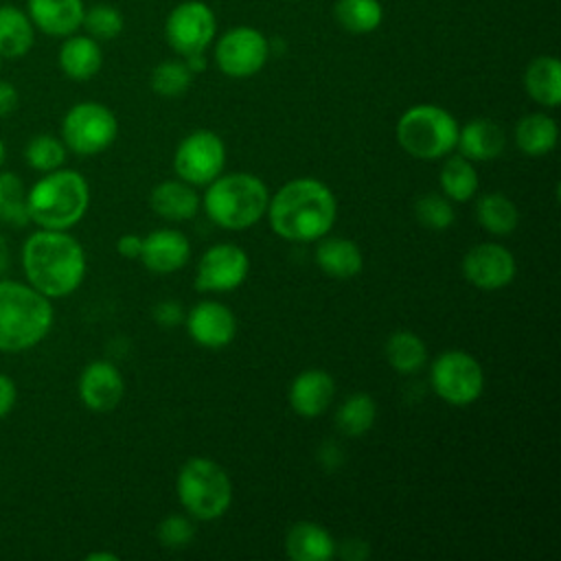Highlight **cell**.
<instances>
[{
	"label": "cell",
	"instance_id": "obj_36",
	"mask_svg": "<svg viewBox=\"0 0 561 561\" xmlns=\"http://www.w3.org/2000/svg\"><path fill=\"white\" fill-rule=\"evenodd\" d=\"M81 26L88 31V35L96 42H107L121 35L123 31V15L112 4H94L83 11Z\"/></svg>",
	"mask_w": 561,
	"mask_h": 561
},
{
	"label": "cell",
	"instance_id": "obj_22",
	"mask_svg": "<svg viewBox=\"0 0 561 561\" xmlns=\"http://www.w3.org/2000/svg\"><path fill=\"white\" fill-rule=\"evenodd\" d=\"M103 64V53L90 35H68L59 48V68L75 81L92 79Z\"/></svg>",
	"mask_w": 561,
	"mask_h": 561
},
{
	"label": "cell",
	"instance_id": "obj_17",
	"mask_svg": "<svg viewBox=\"0 0 561 561\" xmlns=\"http://www.w3.org/2000/svg\"><path fill=\"white\" fill-rule=\"evenodd\" d=\"M191 243L180 230H153L142 239L140 261L147 270L158 274H171L188 263Z\"/></svg>",
	"mask_w": 561,
	"mask_h": 561
},
{
	"label": "cell",
	"instance_id": "obj_12",
	"mask_svg": "<svg viewBox=\"0 0 561 561\" xmlns=\"http://www.w3.org/2000/svg\"><path fill=\"white\" fill-rule=\"evenodd\" d=\"M215 15L208 4L199 0H188L178 4L164 24V35L169 46L188 57L195 53H204L210 39L215 37Z\"/></svg>",
	"mask_w": 561,
	"mask_h": 561
},
{
	"label": "cell",
	"instance_id": "obj_16",
	"mask_svg": "<svg viewBox=\"0 0 561 561\" xmlns=\"http://www.w3.org/2000/svg\"><path fill=\"white\" fill-rule=\"evenodd\" d=\"M125 394L121 370L105 359L90 362L79 375V397L85 408L94 412L114 410Z\"/></svg>",
	"mask_w": 561,
	"mask_h": 561
},
{
	"label": "cell",
	"instance_id": "obj_31",
	"mask_svg": "<svg viewBox=\"0 0 561 561\" xmlns=\"http://www.w3.org/2000/svg\"><path fill=\"white\" fill-rule=\"evenodd\" d=\"M377 419V405L370 394L357 392L342 401L335 412V425L344 436H362L366 434Z\"/></svg>",
	"mask_w": 561,
	"mask_h": 561
},
{
	"label": "cell",
	"instance_id": "obj_39",
	"mask_svg": "<svg viewBox=\"0 0 561 561\" xmlns=\"http://www.w3.org/2000/svg\"><path fill=\"white\" fill-rule=\"evenodd\" d=\"M184 316L186 313L182 311V307L178 302H173V300H162V302H158L153 307V318L162 327H175V324H180L184 320Z\"/></svg>",
	"mask_w": 561,
	"mask_h": 561
},
{
	"label": "cell",
	"instance_id": "obj_43",
	"mask_svg": "<svg viewBox=\"0 0 561 561\" xmlns=\"http://www.w3.org/2000/svg\"><path fill=\"white\" fill-rule=\"evenodd\" d=\"M9 267V248H7V241L4 237L0 234V274Z\"/></svg>",
	"mask_w": 561,
	"mask_h": 561
},
{
	"label": "cell",
	"instance_id": "obj_44",
	"mask_svg": "<svg viewBox=\"0 0 561 561\" xmlns=\"http://www.w3.org/2000/svg\"><path fill=\"white\" fill-rule=\"evenodd\" d=\"M118 557L116 554H112V552H90L88 557H85V561H116Z\"/></svg>",
	"mask_w": 561,
	"mask_h": 561
},
{
	"label": "cell",
	"instance_id": "obj_3",
	"mask_svg": "<svg viewBox=\"0 0 561 561\" xmlns=\"http://www.w3.org/2000/svg\"><path fill=\"white\" fill-rule=\"evenodd\" d=\"M50 298L18 280H0V351L22 353L37 346L50 331Z\"/></svg>",
	"mask_w": 561,
	"mask_h": 561
},
{
	"label": "cell",
	"instance_id": "obj_34",
	"mask_svg": "<svg viewBox=\"0 0 561 561\" xmlns=\"http://www.w3.org/2000/svg\"><path fill=\"white\" fill-rule=\"evenodd\" d=\"M24 160L39 173L55 171L66 162V145L53 134H37L24 147Z\"/></svg>",
	"mask_w": 561,
	"mask_h": 561
},
{
	"label": "cell",
	"instance_id": "obj_32",
	"mask_svg": "<svg viewBox=\"0 0 561 561\" xmlns=\"http://www.w3.org/2000/svg\"><path fill=\"white\" fill-rule=\"evenodd\" d=\"M0 224L24 228L31 224L26 206V186L13 171H0Z\"/></svg>",
	"mask_w": 561,
	"mask_h": 561
},
{
	"label": "cell",
	"instance_id": "obj_35",
	"mask_svg": "<svg viewBox=\"0 0 561 561\" xmlns=\"http://www.w3.org/2000/svg\"><path fill=\"white\" fill-rule=\"evenodd\" d=\"M193 72L184 61H162L151 72V90L160 96H180L188 90Z\"/></svg>",
	"mask_w": 561,
	"mask_h": 561
},
{
	"label": "cell",
	"instance_id": "obj_27",
	"mask_svg": "<svg viewBox=\"0 0 561 561\" xmlns=\"http://www.w3.org/2000/svg\"><path fill=\"white\" fill-rule=\"evenodd\" d=\"M557 138H559L557 121L541 112L528 114L519 118V123L515 125V142L519 151H524L526 156H546L548 151L554 149Z\"/></svg>",
	"mask_w": 561,
	"mask_h": 561
},
{
	"label": "cell",
	"instance_id": "obj_9",
	"mask_svg": "<svg viewBox=\"0 0 561 561\" xmlns=\"http://www.w3.org/2000/svg\"><path fill=\"white\" fill-rule=\"evenodd\" d=\"M430 381L434 392L449 405H469L482 394L484 373L473 355L449 348L432 362Z\"/></svg>",
	"mask_w": 561,
	"mask_h": 561
},
{
	"label": "cell",
	"instance_id": "obj_8",
	"mask_svg": "<svg viewBox=\"0 0 561 561\" xmlns=\"http://www.w3.org/2000/svg\"><path fill=\"white\" fill-rule=\"evenodd\" d=\"M118 134L116 116L110 107L96 101L72 105L61 121V140L66 149L79 156H94L105 151Z\"/></svg>",
	"mask_w": 561,
	"mask_h": 561
},
{
	"label": "cell",
	"instance_id": "obj_19",
	"mask_svg": "<svg viewBox=\"0 0 561 561\" xmlns=\"http://www.w3.org/2000/svg\"><path fill=\"white\" fill-rule=\"evenodd\" d=\"M83 0H28L26 13L35 28L53 37L72 35L83 20Z\"/></svg>",
	"mask_w": 561,
	"mask_h": 561
},
{
	"label": "cell",
	"instance_id": "obj_10",
	"mask_svg": "<svg viewBox=\"0 0 561 561\" xmlns=\"http://www.w3.org/2000/svg\"><path fill=\"white\" fill-rule=\"evenodd\" d=\"M226 164V145L224 140L208 129H197L188 134L175 149L173 169L186 184H210L221 175Z\"/></svg>",
	"mask_w": 561,
	"mask_h": 561
},
{
	"label": "cell",
	"instance_id": "obj_38",
	"mask_svg": "<svg viewBox=\"0 0 561 561\" xmlns=\"http://www.w3.org/2000/svg\"><path fill=\"white\" fill-rule=\"evenodd\" d=\"M195 537V526L184 515H169L158 524V539L164 548L180 550L186 548Z\"/></svg>",
	"mask_w": 561,
	"mask_h": 561
},
{
	"label": "cell",
	"instance_id": "obj_21",
	"mask_svg": "<svg viewBox=\"0 0 561 561\" xmlns=\"http://www.w3.org/2000/svg\"><path fill=\"white\" fill-rule=\"evenodd\" d=\"M285 550L294 561H329L335 554V541L327 528L305 519L289 526Z\"/></svg>",
	"mask_w": 561,
	"mask_h": 561
},
{
	"label": "cell",
	"instance_id": "obj_13",
	"mask_svg": "<svg viewBox=\"0 0 561 561\" xmlns=\"http://www.w3.org/2000/svg\"><path fill=\"white\" fill-rule=\"evenodd\" d=\"M250 270V259L243 248L234 243H217L208 248L195 274V289L199 291H232L237 289Z\"/></svg>",
	"mask_w": 561,
	"mask_h": 561
},
{
	"label": "cell",
	"instance_id": "obj_42",
	"mask_svg": "<svg viewBox=\"0 0 561 561\" xmlns=\"http://www.w3.org/2000/svg\"><path fill=\"white\" fill-rule=\"evenodd\" d=\"M116 250L121 256L125 259H140V250H142V239L138 234H123L116 241Z\"/></svg>",
	"mask_w": 561,
	"mask_h": 561
},
{
	"label": "cell",
	"instance_id": "obj_29",
	"mask_svg": "<svg viewBox=\"0 0 561 561\" xmlns=\"http://www.w3.org/2000/svg\"><path fill=\"white\" fill-rule=\"evenodd\" d=\"M476 217L491 234H511L517 228V206L502 193H486L476 202Z\"/></svg>",
	"mask_w": 561,
	"mask_h": 561
},
{
	"label": "cell",
	"instance_id": "obj_5",
	"mask_svg": "<svg viewBox=\"0 0 561 561\" xmlns=\"http://www.w3.org/2000/svg\"><path fill=\"white\" fill-rule=\"evenodd\" d=\"M270 204V191L252 173L217 175L204 193L206 215L221 228L245 230L254 226Z\"/></svg>",
	"mask_w": 561,
	"mask_h": 561
},
{
	"label": "cell",
	"instance_id": "obj_20",
	"mask_svg": "<svg viewBox=\"0 0 561 561\" xmlns=\"http://www.w3.org/2000/svg\"><path fill=\"white\" fill-rule=\"evenodd\" d=\"M504 131L502 127L491 118H473L462 129H458V142L460 156H465L471 162H486L502 153L504 149Z\"/></svg>",
	"mask_w": 561,
	"mask_h": 561
},
{
	"label": "cell",
	"instance_id": "obj_26",
	"mask_svg": "<svg viewBox=\"0 0 561 561\" xmlns=\"http://www.w3.org/2000/svg\"><path fill=\"white\" fill-rule=\"evenodd\" d=\"M35 39V26L26 11L15 4H0V57L26 55Z\"/></svg>",
	"mask_w": 561,
	"mask_h": 561
},
{
	"label": "cell",
	"instance_id": "obj_24",
	"mask_svg": "<svg viewBox=\"0 0 561 561\" xmlns=\"http://www.w3.org/2000/svg\"><path fill=\"white\" fill-rule=\"evenodd\" d=\"M316 263L331 278H353L355 274H359L364 259L355 241L344 237H331L318 243Z\"/></svg>",
	"mask_w": 561,
	"mask_h": 561
},
{
	"label": "cell",
	"instance_id": "obj_11",
	"mask_svg": "<svg viewBox=\"0 0 561 561\" xmlns=\"http://www.w3.org/2000/svg\"><path fill=\"white\" fill-rule=\"evenodd\" d=\"M270 57L265 35L252 26H237L228 31L215 46V61L228 77L243 79L256 75Z\"/></svg>",
	"mask_w": 561,
	"mask_h": 561
},
{
	"label": "cell",
	"instance_id": "obj_2",
	"mask_svg": "<svg viewBox=\"0 0 561 561\" xmlns=\"http://www.w3.org/2000/svg\"><path fill=\"white\" fill-rule=\"evenodd\" d=\"M272 230L287 241L322 239L335 224L333 191L313 178H298L278 188L267 204Z\"/></svg>",
	"mask_w": 561,
	"mask_h": 561
},
{
	"label": "cell",
	"instance_id": "obj_25",
	"mask_svg": "<svg viewBox=\"0 0 561 561\" xmlns=\"http://www.w3.org/2000/svg\"><path fill=\"white\" fill-rule=\"evenodd\" d=\"M524 88L533 101L557 107L561 103V64L557 57L541 55L524 72Z\"/></svg>",
	"mask_w": 561,
	"mask_h": 561
},
{
	"label": "cell",
	"instance_id": "obj_6",
	"mask_svg": "<svg viewBox=\"0 0 561 561\" xmlns=\"http://www.w3.org/2000/svg\"><path fill=\"white\" fill-rule=\"evenodd\" d=\"M175 489L186 513L202 522L221 517L232 504V482L226 469L204 456L182 465Z\"/></svg>",
	"mask_w": 561,
	"mask_h": 561
},
{
	"label": "cell",
	"instance_id": "obj_28",
	"mask_svg": "<svg viewBox=\"0 0 561 561\" xmlns=\"http://www.w3.org/2000/svg\"><path fill=\"white\" fill-rule=\"evenodd\" d=\"M388 364L401 375H414L427 359L425 342L412 331H394L383 346Z\"/></svg>",
	"mask_w": 561,
	"mask_h": 561
},
{
	"label": "cell",
	"instance_id": "obj_15",
	"mask_svg": "<svg viewBox=\"0 0 561 561\" xmlns=\"http://www.w3.org/2000/svg\"><path fill=\"white\" fill-rule=\"evenodd\" d=\"M186 331L188 335L206 348H224L234 340L237 320L234 313L215 300L197 302L186 316Z\"/></svg>",
	"mask_w": 561,
	"mask_h": 561
},
{
	"label": "cell",
	"instance_id": "obj_14",
	"mask_svg": "<svg viewBox=\"0 0 561 561\" xmlns=\"http://www.w3.org/2000/svg\"><path fill=\"white\" fill-rule=\"evenodd\" d=\"M515 272L517 265L513 252L500 243H478L462 259L465 278L486 291L511 285Z\"/></svg>",
	"mask_w": 561,
	"mask_h": 561
},
{
	"label": "cell",
	"instance_id": "obj_7",
	"mask_svg": "<svg viewBox=\"0 0 561 561\" xmlns=\"http://www.w3.org/2000/svg\"><path fill=\"white\" fill-rule=\"evenodd\" d=\"M456 118L438 105H414L397 121V142L405 153L419 160L449 156L458 142Z\"/></svg>",
	"mask_w": 561,
	"mask_h": 561
},
{
	"label": "cell",
	"instance_id": "obj_41",
	"mask_svg": "<svg viewBox=\"0 0 561 561\" xmlns=\"http://www.w3.org/2000/svg\"><path fill=\"white\" fill-rule=\"evenodd\" d=\"M18 103H20V96H18L15 85L0 79V118L13 114L15 107H18Z\"/></svg>",
	"mask_w": 561,
	"mask_h": 561
},
{
	"label": "cell",
	"instance_id": "obj_4",
	"mask_svg": "<svg viewBox=\"0 0 561 561\" xmlns=\"http://www.w3.org/2000/svg\"><path fill=\"white\" fill-rule=\"evenodd\" d=\"M88 204V182L75 169L48 171L26 191L28 219L46 230L72 228L83 219Z\"/></svg>",
	"mask_w": 561,
	"mask_h": 561
},
{
	"label": "cell",
	"instance_id": "obj_30",
	"mask_svg": "<svg viewBox=\"0 0 561 561\" xmlns=\"http://www.w3.org/2000/svg\"><path fill=\"white\" fill-rule=\"evenodd\" d=\"M440 188L447 199L469 202L478 191V171L465 156H451L440 169Z\"/></svg>",
	"mask_w": 561,
	"mask_h": 561
},
{
	"label": "cell",
	"instance_id": "obj_45",
	"mask_svg": "<svg viewBox=\"0 0 561 561\" xmlns=\"http://www.w3.org/2000/svg\"><path fill=\"white\" fill-rule=\"evenodd\" d=\"M2 162H4V142L0 140V167H2Z\"/></svg>",
	"mask_w": 561,
	"mask_h": 561
},
{
	"label": "cell",
	"instance_id": "obj_40",
	"mask_svg": "<svg viewBox=\"0 0 561 561\" xmlns=\"http://www.w3.org/2000/svg\"><path fill=\"white\" fill-rule=\"evenodd\" d=\"M18 399V390H15V381L9 375L0 373V419H4Z\"/></svg>",
	"mask_w": 561,
	"mask_h": 561
},
{
	"label": "cell",
	"instance_id": "obj_37",
	"mask_svg": "<svg viewBox=\"0 0 561 561\" xmlns=\"http://www.w3.org/2000/svg\"><path fill=\"white\" fill-rule=\"evenodd\" d=\"M414 215L419 224L427 230H447L456 219L451 202L438 193H427L419 197L414 204Z\"/></svg>",
	"mask_w": 561,
	"mask_h": 561
},
{
	"label": "cell",
	"instance_id": "obj_33",
	"mask_svg": "<svg viewBox=\"0 0 561 561\" xmlns=\"http://www.w3.org/2000/svg\"><path fill=\"white\" fill-rule=\"evenodd\" d=\"M333 13L340 26L351 33H373L383 18L379 0H337Z\"/></svg>",
	"mask_w": 561,
	"mask_h": 561
},
{
	"label": "cell",
	"instance_id": "obj_18",
	"mask_svg": "<svg viewBox=\"0 0 561 561\" xmlns=\"http://www.w3.org/2000/svg\"><path fill=\"white\" fill-rule=\"evenodd\" d=\"M335 383L333 377L320 368L302 370L289 386V405L305 419L320 416L333 401Z\"/></svg>",
	"mask_w": 561,
	"mask_h": 561
},
{
	"label": "cell",
	"instance_id": "obj_1",
	"mask_svg": "<svg viewBox=\"0 0 561 561\" xmlns=\"http://www.w3.org/2000/svg\"><path fill=\"white\" fill-rule=\"evenodd\" d=\"M22 270L46 298L72 294L85 276V252L66 230L39 228L22 245Z\"/></svg>",
	"mask_w": 561,
	"mask_h": 561
},
{
	"label": "cell",
	"instance_id": "obj_23",
	"mask_svg": "<svg viewBox=\"0 0 561 561\" xmlns=\"http://www.w3.org/2000/svg\"><path fill=\"white\" fill-rule=\"evenodd\" d=\"M149 204H151L153 213L160 215L162 219L186 221V219L195 217L199 197L191 188V184L167 180V182H160L158 186H153V191L149 195Z\"/></svg>",
	"mask_w": 561,
	"mask_h": 561
},
{
	"label": "cell",
	"instance_id": "obj_46",
	"mask_svg": "<svg viewBox=\"0 0 561 561\" xmlns=\"http://www.w3.org/2000/svg\"><path fill=\"white\" fill-rule=\"evenodd\" d=\"M0 64H2V57H0Z\"/></svg>",
	"mask_w": 561,
	"mask_h": 561
}]
</instances>
